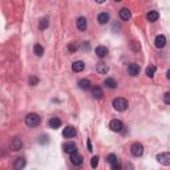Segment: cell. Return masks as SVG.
Instances as JSON below:
<instances>
[{
    "mask_svg": "<svg viewBox=\"0 0 170 170\" xmlns=\"http://www.w3.org/2000/svg\"><path fill=\"white\" fill-rule=\"evenodd\" d=\"M113 108L118 110V112H124V110L127 109V106H129V104H127V100L124 99V97H117V99L113 100Z\"/></svg>",
    "mask_w": 170,
    "mask_h": 170,
    "instance_id": "6da1fadb",
    "label": "cell"
},
{
    "mask_svg": "<svg viewBox=\"0 0 170 170\" xmlns=\"http://www.w3.org/2000/svg\"><path fill=\"white\" fill-rule=\"evenodd\" d=\"M40 121H41V118L37 113H29L28 116L25 117V124H27L28 126H31V127L37 126L40 124Z\"/></svg>",
    "mask_w": 170,
    "mask_h": 170,
    "instance_id": "7a4b0ae2",
    "label": "cell"
},
{
    "mask_svg": "<svg viewBox=\"0 0 170 170\" xmlns=\"http://www.w3.org/2000/svg\"><path fill=\"white\" fill-rule=\"evenodd\" d=\"M157 161H158L161 165H164V166H170V153L165 152V153L157 154Z\"/></svg>",
    "mask_w": 170,
    "mask_h": 170,
    "instance_id": "3957f363",
    "label": "cell"
},
{
    "mask_svg": "<svg viewBox=\"0 0 170 170\" xmlns=\"http://www.w3.org/2000/svg\"><path fill=\"white\" fill-rule=\"evenodd\" d=\"M130 152H132V154H133L134 157H141L144 154V146H142V144L134 142L133 145H132V148H130Z\"/></svg>",
    "mask_w": 170,
    "mask_h": 170,
    "instance_id": "277c9868",
    "label": "cell"
},
{
    "mask_svg": "<svg viewBox=\"0 0 170 170\" xmlns=\"http://www.w3.org/2000/svg\"><path fill=\"white\" fill-rule=\"evenodd\" d=\"M109 127H110V130H113V132H121L124 129V124H122L120 120H112L109 124Z\"/></svg>",
    "mask_w": 170,
    "mask_h": 170,
    "instance_id": "5b68a950",
    "label": "cell"
},
{
    "mask_svg": "<svg viewBox=\"0 0 170 170\" xmlns=\"http://www.w3.org/2000/svg\"><path fill=\"white\" fill-rule=\"evenodd\" d=\"M64 152L67 153V154H75V153H77V146H76V144L73 142H68L64 145Z\"/></svg>",
    "mask_w": 170,
    "mask_h": 170,
    "instance_id": "8992f818",
    "label": "cell"
},
{
    "mask_svg": "<svg viewBox=\"0 0 170 170\" xmlns=\"http://www.w3.org/2000/svg\"><path fill=\"white\" fill-rule=\"evenodd\" d=\"M25 164H27V161H25L24 157H19V158H16L15 162H14V169L15 170H23L25 168Z\"/></svg>",
    "mask_w": 170,
    "mask_h": 170,
    "instance_id": "52a82bcc",
    "label": "cell"
},
{
    "mask_svg": "<svg viewBox=\"0 0 170 170\" xmlns=\"http://www.w3.org/2000/svg\"><path fill=\"white\" fill-rule=\"evenodd\" d=\"M21 148H23V141H21L19 137H15V138L11 141V149H12L14 152H19Z\"/></svg>",
    "mask_w": 170,
    "mask_h": 170,
    "instance_id": "ba28073f",
    "label": "cell"
},
{
    "mask_svg": "<svg viewBox=\"0 0 170 170\" xmlns=\"http://www.w3.org/2000/svg\"><path fill=\"white\" fill-rule=\"evenodd\" d=\"M63 136H64V138H73L75 136H76V129H75L73 126H67V127H64Z\"/></svg>",
    "mask_w": 170,
    "mask_h": 170,
    "instance_id": "9c48e42d",
    "label": "cell"
},
{
    "mask_svg": "<svg viewBox=\"0 0 170 170\" xmlns=\"http://www.w3.org/2000/svg\"><path fill=\"white\" fill-rule=\"evenodd\" d=\"M140 71H141V69H140V65H138V64H136V63H132L130 65L127 67V72H129V75L133 76V77H134V76H138Z\"/></svg>",
    "mask_w": 170,
    "mask_h": 170,
    "instance_id": "30bf717a",
    "label": "cell"
},
{
    "mask_svg": "<svg viewBox=\"0 0 170 170\" xmlns=\"http://www.w3.org/2000/svg\"><path fill=\"white\" fill-rule=\"evenodd\" d=\"M154 45L157 47V48H164L165 45H166V37H165L164 35H158L156 37V40H154Z\"/></svg>",
    "mask_w": 170,
    "mask_h": 170,
    "instance_id": "8fae6325",
    "label": "cell"
},
{
    "mask_svg": "<svg viewBox=\"0 0 170 170\" xmlns=\"http://www.w3.org/2000/svg\"><path fill=\"white\" fill-rule=\"evenodd\" d=\"M83 161H84L83 156H81V154H79V153H75V154H72V156H71V162L73 164V165H76V166L81 165V164H83Z\"/></svg>",
    "mask_w": 170,
    "mask_h": 170,
    "instance_id": "7c38bea8",
    "label": "cell"
},
{
    "mask_svg": "<svg viewBox=\"0 0 170 170\" xmlns=\"http://www.w3.org/2000/svg\"><path fill=\"white\" fill-rule=\"evenodd\" d=\"M79 87H80V89H83V91H89V89H92V83L87 79H83L79 81Z\"/></svg>",
    "mask_w": 170,
    "mask_h": 170,
    "instance_id": "4fadbf2b",
    "label": "cell"
},
{
    "mask_svg": "<svg viewBox=\"0 0 170 170\" xmlns=\"http://www.w3.org/2000/svg\"><path fill=\"white\" fill-rule=\"evenodd\" d=\"M84 68H85V64L81 60L75 61L73 64H72V71H73V72H83Z\"/></svg>",
    "mask_w": 170,
    "mask_h": 170,
    "instance_id": "5bb4252c",
    "label": "cell"
},
{
    "mask_svg": "<svg viewBox=\"0 0 170 170\" xmlns=\"http://www.w3.org/2000/svg\"><path fill=\"white\" fill-rule=\"evenodd\" d=\"M76 25H77V28L80 29V31H85L87 29V27H88V23H87V19L85 18H79L77 19V21H76Z\"/></svg>",
    "mask_w": 170,
    "mask_h": 170,
    "instance_id": "9a60e30c",
    "label": "cell"
},
{
    "mask_svg": "<svg viewBox=\"0 0 170 170\" xmlns=\"http://www.w3.org/2000/svg\"><path fill=\"white\" fill-rule=\"evenodd\" d=\"M97 21H99L100 24H106L109 21V14L108 12H101V14H99V16H97Z\"/></svg>",
    "mask_w": 170,
    "mask_h": 170,
    "instance_id": "2e32d148",
    "label": "cell"
},
{
    "mask_svg": "<svg viewBox=\"0 0 170 170\" xmlns=\"http://www.w3.org/2000/svg\"><path fill=\"white\" fill-rule=\"evenodd\" d=\"M96 69H97V72H99V73L106 75V73H108V71H109V67L106 65L105 63H99V64H97V67H96Z\"/></svg>",
    "mask_w": 170,
    "mask_h": 170,
    "instance_id": "e0dca14e",
    "label": "cell"
},
{
    "mask_svg": "<svg viewBox=\"0 0 170 170\" xmlns=\"http://www.w3.org/2000/svg\"><path fill=\"white\" fill-rule=\"evenodd\" d=\"M96 55L99 57H105L106 55H108V48L104 45H100V47H97L96 48Z\"/></svg>",
    "mask_w": 170,
    "mask_h": 170,
    "instance_id": "ac0fdd59",
    "label": "cell"
},
{
    "mask_svg": "<svg viewBox=\"0 0 170 170\" xmlns=\"http://www.w3.org/2000/svg\"><path fill=\"white\" fill-rule=\"evenodd\" d=\"M49 126L52 127V129H59V127L61 126V120L57 117H53L49 120Z\"/></svg>",
    "mask_w": 170,
    "mask_h": 170,
    "instance_id": "d6986e66",
    "label": "cell"
},
{
    "mask_svg": "<svg viewBox=\"0 0 170 170\" xmlns=\"http://www.w3.org/2000/svg\"><path fill=\"white\" fill-rule=\"evenodd\" d=\"M158 18H160V14L157 11H150L148 14V16H146V19L150 21V23H154V21H157V20H158Z\"/></svg>",
    "mask_w": 170,
    "mask_h": 170,
    "instance_id": "ffe728a7",
    "label": "cell"
},
{
    "mask_svg": "<svg viewBox=\"0 0 170 170\" xmlns=\"http://www.w3.org/2000/svg\"><path fill=\"white\" fill-rule=\"evenodd\" d=\"M130 11L127 10V8H121L120 10V18L122 19V20H125V21H127L130 19Z\"/></svg>",
    "mask_w": 170,
    "mask_h": 170,
    "instance_id": "44dd1931",
    "label": "cell"
},
{
    "mask_svg": "<svg viewBox=\"0 0 170 170\" xmlns=\"http://www.w3.org/2000/svg\"><path fill=\"white\" fill-rule=\"evenodd\" d=\"M103 91H101V88H99V87H95V88H92V96L95 97V99H97V100H100L101 97H103Z\"/></svg>",
    "mask_w": 170,
    "mask_h": 170,
    "instance_id": "7402d4cb",
    "label": "cell"
},
{
    "mask_svg": "<svg viewBox=\"0 0 170 170\" xmlns=\"http://www.w3.org/2000/svg\"><path fill=\"white\" fill-rule=\"evenodd\" d=\"M104 84H105V87H108V88H110V89H114V88L117 87V83H116V80H114V79H112V77H108V79H105Z\"/></svg>",
    "mask_w": 170,
    "mask_h": 170,
    "instance_id": "603a6c76",
    "label": "cell"
},
{
    "mask_svg": "<svg viewBox=\"0 0 170 170\" xmlns=\"http://www.w3.org/2000/svg\"><path fill=\"white\" fill-rule=\"evenodd\" d=\"M33 52H35L36 56L41 57L42 55H44V48H42V45H40V44H35V47H33Z\"/></svg>",
    "mask_w": 170,
    "mask_h": 170,
    "instance_id": "cb8c5ba5",
    "label": "cell"
},
{
    "mask_svg": "<svg viewBox=\"0 0 170 170\" xmlns=\"http://www.w3.org/2000/svg\"><path fill=\"white\" fill-rule=\"evenodd\" d=\"M154 73H156V67L154 65H149L146 68V76L148 77H154Z\"/></svg>",
    "mask_w": 170,
    "mask_h": 170,
    "instance_id": "d4e9b609",
    "label": "cell"
},
{
    "mask_svg": "<svg viewBox=\"0 0 170 170\" xmlns=\"http://www.w3.org/2000/svg\"><path fill=\"white\" fill-rule=\"evenodd\" d=\"M48 24H49L48 19L44 18V19H41V20H40V23H39V28H40V29H47V28H48Z\"/></svg>",
    "mask_w": 170,
    "mask_h": 170,
    "instance_id": "484cf974",
    "label": "cell"
},
{
    "mask_svg": "<svg viewBox=\"0 0 170 170\" xmlns=\"http://www.w3.org/2000/svg\"><path fill=\"white\" fill-rule=\"evenodd\" d=\"M99 157L97 156H95V157H92V160H91V166L93 168V169H96L97 166H99Z\"/></svg>",
    "mask_w": 170,
    "mask_h": 170,
    "instance_id": "4316f807",
    "label": "cell"
},
{
    "mask_svg": "<svg viewBox=\"0 0 170 170\" xmlns=\"http://www.w3.org/2000/svg\"><path fill=\"white\" fill-rule=\"evenodd\" d=\"M106 161L112 165V164H114V162H117V156L116 154H109L108 157H106Z\"/></svg>",
    "mask_w": 170,
    "mask_h": 170,
    "instance_id": "83f0119b",
    "label": "cell"
},
{
    "mask_svg": "<svg viewBox=\"0 0 170 170\" xmlns=\"http://www.w3.org/2000/svg\"><path fill=\"white\" fill-rule=\"evenodd\" d=\"M37 83H39V79H37L36 76H32V77L29 79V84H31L32 87H35V85H37Z\"/></svg>",
    "mask_w": 170,
    "mask_h": 170,
    "instance_id": "f1b7e54d",
    "label": "cell"
},
{
    "mask_svg": "<svg viewBox=\"0 0 170 170\" xmlns=\"http://www.w3.org/2000/svg\"><path fill=\"white\" fill-rule=\"evenodd\" d=\"M164 101L165 104H170V92H166L164 95Z\"/></svg>",
    "mask_w": 170,
    "mask_h": 170,
    "instance_id": "f546056e",
    "label": "cell"
},
{
    "mask_svg": "<svg viewBox=\"0 0 170 170\" xmlns=\"http://www.w3.org/2000/svg\"><path fill=\"white\" fill-rule=\"evenodd\" d=\"M112 170H121V164L118 162H114V164H112Z\"/></svg>",
    "mask_w": 170,
    "mask_h": 170,
    "instance_id": "4dcf8cb0",
    "label": "cell"
},
{
    "mask_svg": "<svg viewBox=\"0 0 170 170\" xmlns=\"http://www.w3.org/2000/svg\"><path fill=\"white\" fill-rule=\"evenodd\" d=\"M68 48H69V51H71V52H73V51H76V49H77V45H76V44H71L69 47H68Z\"/></svg>",
    "mask_w": 170,
    "mask_h": 170,
    "instance_id": "1f68e13d",
    "label": "cell"
},
{
    "mask_svg": "<svg viewBox=\"0 0 170 170\" xmlns=\"http://www.w3.org/2000/svg\"><path fill=\"white\" fill-rule=\"evenodd\" d=\"M126 170H134L133 165H132V164H127V165H126Z\"/></svg>",
    "mask_w": 170,
    "mask_h": 170,
    "instance_id": "d6a6232c",
    "label": "cell"
},
{
    "mask_svg": "<svg viewBox=\"0 0 170 170\" xmlns=\"http://www.w3.org/2000/svg\"><path fill=\"white\" fill-rule=\"evenodd\" d=\"M88 150H89V152L93 150V149H92V145H91V141H89V140H88Z\"/></svg>",
    "mask_w": 170,
    "mask_h": 170,
    "instance_id": "836d02e7",
    "label": "cell"
},
{
    "mask_svg": "<svg viewBox=\"0 0 170 170\" xmlns=\"http://www.w3.org/2000/svg\"><path fill=\"white\" fill-rule=\"evenodd\" d=\"M166 77H168L169 80H170V69H169V71L166 72Z\"/></svg>",
    "mask_w": 170,
    "mask_h": 170,
    "instance_id": "e575fe53",
    "label": "cell"
}]
</instances>
